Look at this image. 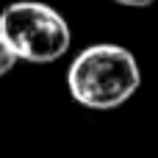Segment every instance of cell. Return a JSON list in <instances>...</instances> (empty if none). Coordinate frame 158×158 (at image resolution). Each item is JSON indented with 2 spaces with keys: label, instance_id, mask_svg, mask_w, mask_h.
Wrapping results in <instances>:
<instances>
[{
  "label": "cell",
  "instance_id": "cell-3",
  "mask_svg": "<svg viewBox=\"0 0 158 158\" xmlns=\"http://www.w3.org/2000/svg\"><path fill=\"white\" fill-rule=\"evenodd\" d=\"M17 61H19V58L14 56V50L8 47V42L0 36V78H3V75H8V72L14 69V64H17Z\"/></svg>",
  "mask_w": 158,
  "mask_h": 158
},
{
  "label": "cell",
  "instance_id": "cell-1",
  "mask_svg": "<svg viewBox=\"0 0 158 158\" xmlns=\"http://www.w3.org/2000/svg\"><path fill=\"white\" fill-rule=\"evenodd\" d=\"M67 86L75 103L94 111H111L136 94L142 69L128 47L100 42L75 56L67 69Z\"/></svg>",
  "mask_w": 158,
  "mask_h": 158
},
{
  "label": "cell",
  "instance_id": "cell-4",
  "mask_svg": "<svg viewBox=\"0 0 158 158\" xmlns=\"http://www.w3.org/2000/svg\"><path fill=\"white\" fill-rule=\"evenodd\" d=\"M117 6H128V8H147V6H153L158 0H114Z\"/></svg>",
  "mask_w": 158,
  "mask_h": 158
},
{
  "label": "cell",
  "instance_id": "cell-2",
  "mask_svg": "<svg viewBox=\"0 0 158 158\" xmlns=\"http://www.w3.org/2000/svg\"><path fill=\"white\" fill-rule=\"evenodd\" d=\"M0 36L8 42L19 61L53 64L72 42L67 19L47 3L17 0L0 11Z\"/></svg>",
  "mask_w": 158,
  "mask_h": 158
}]
</instances>
